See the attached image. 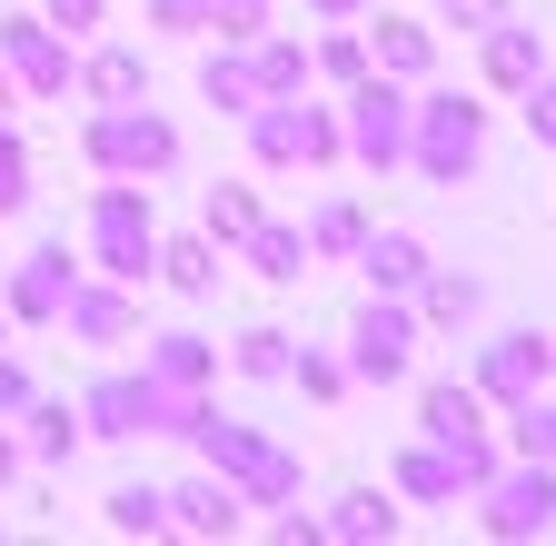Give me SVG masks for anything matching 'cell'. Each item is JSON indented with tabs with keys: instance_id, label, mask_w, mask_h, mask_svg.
Wrapping results in <instances>:
<instances>
[{
	"instance_id": "6da1fadb",
	"label": "cell",
	"mask_w": 556,
	"mask_h": 546,
	"mask_svg": "<svg viewBox=\"0 0 556 546\" xmlns=\"http://www.w3.org/2000/svg\"><path fill=\"white\" fill-rule=\"evenodd\" d=\"M407 129H417L407 160L428 169L438 189H457V179L477 169V150H486V110H477V100H457V90H438L428 110H407Z\"/></svg>"
},
{
	"instance_id": "7a4b0ae2",
	"label": "cell",
	"mask_w": 556,
	"mask_h": 546,
	"mask_svg": "<svg viewBox=\"0 0 556 546\" xmlns=\"http://www.w3.org/2000/svg\"><path fill=\"white\" fill-rule=\"evenodd\" d=\"M90 160H100L110 179H160V169L179 160V129H169L160 110H139V100H110V110L90 119Z\"/></svg>"
},
{
	"instance_id": "3957f363",
	"label": "cell",
	"mask_w": 556,
	"mask_h": 546,
	"mask_svg": "<svg viewBox=\"0 0 556 546\" xmlns=\"http://www.w3.org/2000/svg\"><path fill=\"white\" fill-rule=\"evenodd\" d=\"M199 447H208V467H219L229 477V487H249L258 507H278V497H299V467L289 457H278L258 428H229V418H208V407H199V428H189Z\"/></svg>"
},
{
	"instance_id": "277c9868",
	"label": "cell",
	"mask_w": 556,
	"mask_h": 546,
	"mask_svg": "<svg viewBox=\"0 0 556 546\" xmlns=\"http://www.w3.org/2000/svg\"><path fill=\"white\" fill-rule=\"evenodd\" d=\"M90 249H100V268H110V279L119 289H139V279H150V258H160V239H150V189H100L90 199Z\"/></svg>"
},
{
	"instance_id": "5b68a950",
	"label": "cell",
	"mask_w": 556,
	"mask_h": 546,
	"mask_svg": "<svg viewBox=\"0 0 556 546\" xmlns=\"http://www.w3.org/2000/svg\"><path fill=\"white\" fill-rule=\"evenodd\" d=\"M486 536H536V526H556V467L546 457H527V467H486Z\"/></svg>"
},
{
	"instance_id": "8992f818",
	"label": "cell",
	"mask_w": 556,
	"mask_h": 546,
	"mask_svg": "<svg viewBox=\"0 0 556 546\" xmlns=\"http://www.w3.org/2000/svg\"><path fill=\"white\" fill-rule=\"evenodd\" d=\"M249 140L268 169H299V160H338V119L328 110H299V100H258L249 110Z\"/></svg>"
},
{
	"instance_id": "52a82bcc",
	"label": "cell",
	"mask_w": 556,
	"mask_h": 546,
	"mask_svg": "<svg viewBox=\"0 0 556 546\" xmlns=\"http://www.w3.org/2000/svg\"><path fill=\"white\" fill-rule=\"evenodd\" d=\"M348 90H358V100H348V129H338V150H358L368 169H397L407 160V100L388 90V80H348Z\"/></svg>"
},
{
	"instance_id": "ba28073f",
	"label": "cell",
	"mask_w": 556,
	"mask_h": 546,
	"mask_svg": "<svg viewBox=\"0 0 556 546\" xmlns=\"http://www.w3.org/2000/svg\"><path fill=\"white\" fill-rule=\"evenodd\" d=\"M556 368V338H536V328H517V338H497V348L477 358V397H497V407H517V397H536V378Z\"/></svg>"
},
{
	"instance_id": "9c48e42d",
	"label": "cell",
	"mask_w": 556,
	"mask_h": 546,
	"mask_svg": "<svg viewBox=\"0 0 556 546\" xmlns=\"http://www.w3.org/2000/svg\"><path fill=\"white\" fill-rule=\"evenodd\" d=\"M70 279H80V258H70L60 239H40V249L21 258V279H11V318L50 328V318H60V299H70Z\"/></svg>"
},
{
	"instance_id": "30bf717a",
	"label": "cell",
	"mask_w": 556,
	"mask_h": 546,
	"mask_svg": "<svg viewBox=\"0 0 556 546\" xmlns=\"http://www.w3.org/2000/svg\"><path fill=\"white\" fill-rule=\"evenodd\" d=\"M407 348H417L407 308H368V318H358V338H348V368H358L368 388H388V378H407Z\"/></svg>"
},
{
	"instance_id": "8fae6325",
	"label": "cell",
	"mask_w": 556,
	"mask_h": 546,
	"mask_svg": "<svg viewBox=\"0 0 556 546\" xmlns=\"http://www.w3.org/2000/svg\"><path fill=\"white\" fill-rule=\"evenodd\" d=\"M0 50H11V80L21 90H40V100L70 90V50L50 40V21H0Z\"/></svg>"
},
{
	"instance_id": "7c38bea8",
	"label": "cell",
	"mask_w": 556,
	"mask_h": 546,
	"mask_svg": "<svg viewBox=\"0 0 556 546\" xmlns=\"http://www.w3.org/2000/svg\"><path fill=\"white\" fill-rule=\"evenodd\" d=\"M160 517L189 526V536H229L239 526V487H229V477H189L179 497H160Z\"/></svg>"
},
{
	"instance_id": "4fadbf2b",
	"label": "cell",
	"mask_w": 556,
	"mask_h": 546,
	"mask_svg": "<svg viewBox=\"0 0 556 546\" xmlns=\"http://www.w3.org/2000/svg\"><path fill=\"white\" fill-rule=\"evenodd\" d=\"M536 71H546V40L517 30V21H486V80H497V90H527Z\"/></svg>"
},
{
	"instance_id": "5bb4252c",
	"label": "cell",
	"mask_w": 556,
	"mask_h": 546,
	"mask_svg": "<svg viewBox=\"0 0 556 546\" xmlns=\"http://www.w3.org/2000/svg\"><path fill=\"white\" fill-rule=\"evenodd\" d=\"M358 268H368V289H417V279H428V249H417L407 229H388V239H358Z\"/></svg>"
},
{
	"instance_id": "9a60e30c",
	"label": "cell",
	"mask_w": 556,
	"mask_h": 546,
	"mask_svg": "<svg viewBox=\"0 0 556 546\" xmlns=\"http://www.w3.org/2000/svg\"><path fill=\"white\" fill-rule=\"evenodd\" d=\"M60 318H70V328H80V338H90V348H119V338H129V299H119V289H80V279H70V299H60Z\"/></svg>"
},
{
	"instance_id": "2e32d148",
	"label": "cell",
	"mask_w": 556,
	"mask_h": 546,
	"mask_svg": "<svg viewBox=\"0 0 556 546\" xmlns=\"http://www.w3.org/2000/svg\"><path fill=\"white\" fill-rule=\"evenodd\" d=\"M368 60H378V80H428V60H438V40L417 30V21H378Z\"/></svg>"
},
{
	"instance_id": "e0dca14e",
	"label": "cell",
	"mask_w": 556,
	"mask_h": 546,
	"mask_svg": "<svg viewBox=\"0 0 556 546\" xmlns=\"http://www.w3.org/2000/svg\"><path fill=\"white\" fill-rule=\"evenodd\" d=\"M150 268H169V289H189V299H208L219 289V239H169Z\"/></svg>"
},
{
	"instance_id": "ac0fdd59",
	"label": "cell",
	"mask_w": 556,
	"mask_h": 546,
	"mask_svg": "<svg viewBox=\"0 0 556 546\" xmlns=\"http://www.w3.org/2000/svg\"><path fill=\"white\" fill-rule=\"evenodd\" d=\"M318 536H397V497H378V487H348V497H338V517H328Z\"/></svg>"
},
{
	"instance_id": "d6986e66",
	"label": "cell",
	"mask_w": 556,
	"mask_h": 546,
	"mask_svg": "<svg viewBox=\"0 0 556 546\" xmlns=\"http://www.w3.org/2000/svg\"><path fill=\"white\" fill-rule=\"evenodd\" d=\"M308 90V50L299 40H258V100H299Z\"/></svg>"
},
{
	"instance_id": "ffe728a7",
	"label": "cell",
	"mask_w": 556,
	"mask_h": 546,
	"mask_svg": "<svg viewBox=\"0 0 556 546\" xmlns=\"http://www.w3.org/2000/svg\"><path fill=\"white\" fill-rule=\"evenodd\" d=\"M249 258H258V279H278V289H289L299 268H308V239H299V229H268V219H258V229H249Z\"/></svg>"
},
{
	"instance_id": "44dd1931",
	"label": "cell",
	"mask_w": 556,
	"mask_h": 546,
	"mask_svg": "<svg viewBox=\"0 0 556 546\" xmlns=\"http://www.w3.org/2000/svg\"><path fill=\"white\" fill-rule=\"evenodd\" d=\"M70 447H80V407H60V397H30V457H70Z\"/></svg>"
},
{
	"instance_id": "7402d4cb",
	"label": "cell",
	"mask_w": 556,
	"mask_h": 546,
	"mask_svg": "<svg viewBox=\"0 0 556 546\" xmlns=\"http://www.w3.org/2000/svg\"><path fill=\"white\" fill-rule=\"evenodd\" d=\"M90 100L110 110V100H150V71H139V50H100L90 60Z\"/></svg>"
},
{
	"instance_id": "603a6c76",
	"label": "cell",
	"mask_w": 556,
	"mask_h": 546,
	"mask_svg": "<svg viewBox=\"0 0 556 546\" xmlns=\"http://www.w3.org/2000/svg\"><path fill=\"white\" fill-rule=\"evenodd\" d=\"M208 368H219V358H208L199 338H160V348H150V378H160V388H199Z\"/></svg>"
},
{
	"instance_id": "cb8c5ba5",
	"label": "cell",
	"mask_w": 556,
	"mask_h": 546,
	"mask_svg": "<svg viewBox=\"0 0 556 546\" xmlns=\"http://www.w3.org/2000/svg\"><path fill=\"white\" fill-rule=\"evenodd\" d=\"M507 447H517V457H546V467H556V407L517 397V407H507Z\"/></svg>"
},
{
	"instance_id": "d4e9b609",
	"label": "cell",
	"mask_w": 556,
	"mask_h": 546,
	"mask_svg": "<svg viewBox=\"0 0 556 546\" xmlns=\"http://www.w3.org/2000/svg\"><path fill=\"white\" fill-rule=\"evenodd\" d=\"M397 487H407V497H457L447 447H407V457H397Z\"/></svg>"
},
{
	"instance_id": "484cf974",
	"label": "cell",
	"mask_w": 556,
	"mask_h": 546,
	"mask_svg": "<svg viewBox=\"0 0 556 546\" xmlns=\"http://www.w3.org/2000/svg\"><path fill=\"white\" fill-rule=\"evenodd\" d=\"M249 229H258V199H249L239 179H219V189H208V239L229 249V239H249Z\"/></svg>"
},
{
	"instance_id": "4316f807",
	"label": "cell",
	"mask_w": 556,
	"mask_h": 546,
	"mask_svg": "<svg viewBox=\"0 0 556 546\" xmlns=\"http://www.w3.org/2000/svg\"><path fill=\"white\" fill-rule=\"evenodd\" d=\"M199 90L219 100V110H239V119L258 110V71H239V60H208V71H199Z\"/></svg>"
},
{
	"instance_id": "83f0119b",
	"label": "cell",
	"mask_w": 556,
	"mask_h": 546,
	"mask_svg": "<svg viewBox=\"0 0 556 546\" xmlns=\"http://www.w3.org/2000/svg\"><path fill=\"white\" fill-rule=\"evenodd\" d=\"M110 526L119 536H160L169 517H160V487H110Z\"/></svg>"
},
{
	"instance_id": "f1b7e54d",
	"label": "cell",
	"mask_w": 556,
	"mask_h": 546,
	"mask_svg": "<svg viewBox=\"0 0 556 546\" xmlns=\"http://www.w3.org/2000/svg\"><path fill=\"white\" fill-rule=\"evenodd\" d=\"M239 378H289V338H278V328H249L239 338Z\"/></svg>"
},
{
	"instance_id": "f546056e",
	"label": "cell",
	"mask_w": 556,
	"mask_h": 546,
	"mask_svg": "<svg viewBox=\"0 0 556 546\" xmlns=\"http://www.w3.org/2000/svg\"><path fill=\"white\" fill-rule=\"evenodd\" d=\"M208 30H219V40H258L268 30V0H208Z\"/></svg>"
},
{
	"instance_id": "4dcf8cb0",
	"label": "cell",
	"mask_w": 556,
	"mask_h": 546,
	"mask_svg": "<svg viewBox=\"0 0 556 546\" xmlns=\"http://www.w3.org/2000/svg\"><path fill=\"white\" fill-rule=\"evenodd\" d=\"M30 199V160H21V140H11V119H0V219H11Z\"/></svg>"
},
{
	"instance_id": "1f68e13d",
	"label": "cell",
	"mask_w": 556,
	"mask_h": 546,
	"mask_svg": "<svg viewBox=\"0 0 556 546\" xmlns=\"http://www.w3.org/2000/svg\"><path fill=\"white\" fill-rule=\"evenodd\" d=\"M368 229H358V209H348V199H328L318 209V229H308V249H358Z\"/></svg>"
},
{
	"instance_id": "d6a6232c",
	"label": "cell",
	"mask_w": 556,
	"mask_h": 546,
	"mask_svg": "<svg viewBox=\"0 0 556 546\" xmlns=\"http://www.w3.org/2000/svg\"><path fill=\"white\" fill-rule=\"evenodd\" d=\"M428 318H477V279H428Z\"/></svg>"
},
{
	"instance_id": "836d02e7",
	"label": "cell",
	"mask_w": 556,
	"mask_h": 546,
	"mask_svg": "<svg viewBox=\"0 0 556 546\" xmlns=\"http://www.w3.org/2000/svg\"><path fill=\"white\" fill-rule=\"evenodd\" d=\"M318 71H328V80H358V71H368V40H358V30H338V40L318 50Z\"/></svg>"
},
{
	"instance_id": "e575fe53",
	"label": "cell",
	"mask_w": 556,
	"mask_h": 546,
	"mask_svg": "<svg viewBox=\"0 0 556 546\" xmlns=\"http://www.w3.org/2000/svg\"><path fill=\"white\" fill-rule=\"evenodd\" d=\"M527 129H536V140H546V150H556V80H546V71L527 80Z\"/></svg>"
},
{
	"instance_id": "d590c367",
	"label": "cell",
	"mask_w": 556,
	"mask_h": 546,
	"mask_svg": "<svg viewBox=\"0 0 556 546\" xmlns=\"http://www.w3.org/2000/svg\"><path fill=\"white\" fill-rule=\"evenodd\" d=\"M160 30H208V0H150Z\"/></svg>"
},
{
	"instance_id": "8d00e7d4",
	"label": "cell",
	"mask_w": 556,
	"mask_h": 546,
	"mask_svg": "<svg viewBox=\"0 0 556 546\" xmlns=\"http://www.w3.org/2000/svg\"><path fill=\"white\" fill-rule=\"evenodd\" d=\"M289 368H299V388H308V397H338V388H348V378H338L328 358H289Z\"/></svg>"
},
{
	"instance_id": "74e56055",
	"label": "cell",
	"mask_w": 556,
	"mask_h": 546,
	"mask_svg": "<svg viewBox=\"0 0 556 546\" xmlns=\"http://www.w3.org/2000/svg\"><path fill=\"white\" fill-rule=\"evenodd\" d=\"M50 30H100V0H50Z\"/></svg>"
},
{
	"instance_id": "f35d334b",
	"label": "cell",
	"mask_w": 556,
	"mask_h": 546,
	"mask_svg": "<svg viewBox=\"0 0 556 546\" xmlns=\"http://www.w3.org/2000/svg\"><path fill=\"white\" fill-rule=\"evenodd\" d=\"M447 21L457 30H486V21H507V11H497V0H447Z\"/></svg>"
},
{
	"instance_id": "ab89813d",
	"label": "cell",
	"mask_w": 556,
	"mask_h": 546,
	"mask_svg": "<svg viewBox=\"0 0 556 546\" xmlns=\"http://www.w3.org/2000/svg\"><path fill=\"white\" fill-rule=\"evenodd\" d=\"M0 407H30V368L21 358H0Z\"/></svg>"
},
{
	"instance_id": "60d3db41",
	"label": "cell",
	"mask_w": 556,
	"mask_h": 546,
	"mask_svg": "<svg viewBox=\"0 0 556 546\" xmlns=\"http://www.w3.org/2000/svg\"><path fill=\"white\" fill-rule=\"evenodd\" d=\"M11 467H21V457H11V437H0V487H11Z\"/></svg>"
},
{
	"instance_id": "b9f144b4",
	"label": "cell",
	"mask_w": 556,
	"mask_h": 546,
	"mask_svg": "<svg viewBox=\"0 0 556 546\" xmlns=\"http://www.w3.org/2000/svg\"><path fill=\"white\" fill-rule=\"evenodd\" d=\"M318 11H328V21H348V11H358V0H318Z\"/></svg>"
},
{
	"instance_id": "7bdbcfd3",
	"label": "cell",
	"mask_w": 556,
	"mask_h": 546,
	"mask_svg": "<svg viewBox=\"0 0 556 546\" xmlns=\"http://www.w3.org/2000/svg\"><path fill=\"white\" fill-rule=\"evenodd\" d=\"M0 119H11V71H0Z\"/></svg>"
},
{
	"instance_id": "ee69618b",
	"label": "cell",
	"mask_w": 556,
	"mask_h": 546,
	"mask_svg": "<svg viewBox=\"0 0 556 546\" xmlns=\"http://www.w3.org/2000/svg\"><path fill=\"white\" fill-rule=\"evenodd\" d=\"M0 338H11V308H0Z\"/></svg>"
}]
</instances>
